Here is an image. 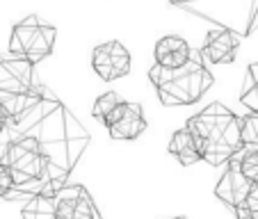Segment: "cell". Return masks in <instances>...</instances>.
Here are the masks:
<instances>
[{"label": "cell", "mask_w": 258, "mask_h": 219, "mask_svg": "<svg viewBox=\"0 0 258 219\" xmlns=\"http://www.w3.org/2000/svg\"><path fill=\"white\" fill-rule=\"evenodd\" d=\"M5 128L10 141L30 146L48 162L53 192L69 180V174L89 144V132L71 110L48 87L37 83L28 92L19 112L7 119Z\"/></svg>", "instance_id": "cell-1"}, {"label": "cell", "mask_w": 258, "mask_h": 219, "mask_svg": "<svg viewBox=\"0 0 258 219\" xmlns=\"http://www.w3.org/2000/svg\"><path fill=\"white\" fill-rule=\"evenodd\" d=\"M187 130L197 141L201 160L208 165H226L242 149L240 117L222 103H213L187 121Z\"/></svg>", "instance_id": "cell-2"}, {"label": "cell", "mask_w": 258, "mask_h": 219, "mask_svg": "<svg viewBox=\"0 0 258 219\" xmlns=\"http://www.w3.org/2000/svg\"><path fill=\"white\" fill-rule=\"evenodd\" d=\"M149 78L156 85L162 105L167 107L192 105L213 85V73L206 68L204 57L199 53H192L190 59L178 68H165L160 64H153L149 68Z\"/></svg>", "instance_id": "cell-3"}, {"label": "cell", "mask_w": 258, "mask_h": 219, "mask_svg": "<svg viewBox=\"0 0 258 219\" xmlns=\"http://www.w3.org/2000/svg\"><path fill=\"white\" fill-rule=\"evenodd\" d=\"M23 219H101L92 194L78 183H64L53 194L30 196L21 208Z\"/></svg>", "instance_id": "cell-4"}, {"label": "cell", "mask_w": 258, "mask_h": 219, "mask_svg": "<svg viewBox=\"0 0 258 219\" xmlns=\"http://www.w3.org/2000/svg\"><path fill=\"white\" fill-rule=\"evenodd\" d=\"M0 162L10 169L12 178H14L16 199L28 201L30 196H37V194H53L48 162L34 149L19 144V141H10L5 149V156L0 158Z\"/></svg>", "instance_id": "cell-5"}, {"label": "cell", "mask_w": 258, "mask_h": 219, "mask_svg": "<svg viewBox=\"0 0 258 219\" xmlns=\"http://www.w3.org/2000/svg\"><path fill=\"white\" fill-rule=\"evenodd\" d=\"M32 62L19 55H0V103L7 119L21 110L28 92L34 87Z\"/></svg>", "instance_id": "cell-6"}, {"label": "cell", "mask_w": 258, "mask_h": 219, "mask_svg": "<svg viewBox=\"0 0 258 219\" xmlns=\"http://www.w3.org/2000/svg\"><path fill=\"white\" fill-rule=\"evenodd\" d=\"M55 37H57V30L53 25L41 23L37 16H28L12 30L10 53L37 64L53 53Z\"/></svg>", "instance_id": "cell-7"}, {"label": "cell", "mask_w": 258, "mask_h": 219, "mask_svg": "<svg viewBox=\"0 0 258 219\" xmlns=\"http://www.w3.org/2000/svg\"><path fill=\"white\" fill-rule=\"evenodd\" d=\"M103 126L112 135V139H137L146 130V119L142 105L119 101L117 107L103 119Z\"/></svg>", "instance_id": "cell-8"}, {"label": "cell", "mask_w": 258, "mask_h": 219, "mask_svg": "<svg viewBox=\"0 0 258 219\" xmlns=\"http://www.w3.org/2000/svg\"><path fill=\"white\" fill-rule=\"evenodd\" d=\"M92 66L103 80L123 78L131 71V53L121 41H105L94 48Z\"/></svg>", "instance_id": "cell-9"}, {"label": "cell", "mask_w": 258, "mask_h": 219, "mask_svg": "<svg viewBox=\"0 0 258 219\" xmlns=\"http://www.w3.org/2000/svg\"><path fill=\"white\" fill-rule=\"evenodd\" d=\"M249 190H251V183L242 176L238 167V160L231 158L226 162V171L222 174V178L217 180V185H215V196H217L222 203H226L229 208H233V212L244 203L247 199Z\"/></svg>", "instance_id": "cell-10"}, {"label": "cell", "mask_w": 258, "mask_h": 219, "mask_svg": "<svg viewBox=\"0 0 258 219\" xmlns=\"http://www.w3.org/2000/svg\"><path fill=\"white\" fill-rule=\"evenodd\" d=\"M240 48V34L233 30H213L206 37V44L201 48V57L213 64H231Z\"/></svg>", "instance_id": "cell-11"}, {"label": "cell", "mask_w": 258, "mask_h": 219, "mask_svg": "<svg viewBox=\"0 0 258 219\" xmlns=\"http://www.w3.org/2000/svg\"><path fill=\"white\" fill-rule=\"evenodd\" d=\"M192 50L187 46V41L183 37H162L160 41L156 44V64L165 68H178L190 59Z\"/></svg>", "instance_id": "cell-12"}, {"label": "cell", "mask_w": 258, "mask_h": 219, "mask_svg": "<svg viewBox=\"0 0 258 219\" xmlns=\"http://www.w3.org/2000/svg\"><path fill=\"white\" fill-rule=\"evenodd\" d=\"M169 153L180 162V165H197L201 160V153L197 149V141L192 137V132L187 128H180L171 135V141H169Z\"/></svg>", "instance_id": "cell-13"}, {"label": "cell", "mask_w": 258, "mask_h": 219, "mask_svg": "<svg viewBox=\"0 0 258 219\" xmlns=\"http://www.w3.org/2000/svg\"><path fill=\"white\" fill-rule=\"evenodd\" d=\"M240 103L247 110H251V114H258V62L247 68V80L240 94Z\"/></svg>", "instance_id": "cell-14"}, {"label": "cell", "mask_w": 258, "mask_h": 219, "mask_svg": "<svg viewBox=\"0 0 258 219\" xmlns=\"http://www.w3.org/2000/svg\"><path fill=\"white\" fill-rule=\"evenodd\" d=\"M235 160H238V167L242 171V176L256 185L258 183V149H251V146H242L238 153H235Z\"/></svg>", "instance_id": "cell-15"}, {"label": "cell", "mask_w": 258, "mask_h": 219, "mask_svg": "<svg viewBox=\"0 0 258 219\" xmlns=\"http://www.w3.org/2000/svg\"><path fill=\"white\" fill-rule=\"evenodd\" d=\"M240 135H242V146L258 149V114H247L240 119Z\"/></svg>", "instance_id": "cell-16"}, {"label": "cell", "mask_w": 258, "mask_h": 219, "mask_svg": "<svg viewBox=\"0 0 258 219\" xmlns=\"http://www.w3.org/2000/svg\"><path fill=\"white\" fill-rule=\"evenodd\" d=\"M121 101L119 98V94L117 92H105L103 96H98L96 101H94V110H92V114L98 119V121H103V119L107 117V114L112 112L114 107H117V103Z\"/></svg>", "instance_id": "cell-17"}, {"label": "cell", "mask_w": 258, "mask_h": 219, "mask_svg": "<svg viewBox=\"0 0 258 219\" xmlns=\"http://www.w3.org/2000/svg\"><path fill=\"white\" fill-rule=\"evenodd\" d=\"M235 217L238 219H258V183L251 185L244 203L235 210Z\"/></svg>", "instance_id": "cell-18"}, {"label": "cell", "mask_w": 258, "mask_h": 219, "mask_svg": "<svg viewBox=\"0 0 258 219\" xmlns=\"http://www.w3.org/2000/svg\"><path fill=\"white\" fill-rule=\"evenodd\" d=\"M0 199L3 201H14L16 190H14V178H12L10 169L0 162Z\"/></svg>", "instance_id": "cell-19"}, {"label": "cell", "mask_w": 258, "mask_h": 219, "mask_svg": "<svg viewBox=\"0 0 258 219\" xmlns=\"http://www.w3.org/2000/svg\"><path fill=\"white\" fill-rule=\"evenodd\" d=\"M5 126H7V114H5V110H3V103H0V132L5 130Z\"/></svg>", "instance_id": "cell-20"}, {"label": "cell", "mask_w": 258, "mask_h": 219, "mask_svg": "<svg viewBox=\"0 0 258 219\" xmlns=\"http://www.w3.org/2000/svg\"><path fill=\"white\" fill-rule=\"evenodd\" d=\"M176 219H185V217H176Z\"/></svg>", "instance_id": "cell-21"}]
</instances>
